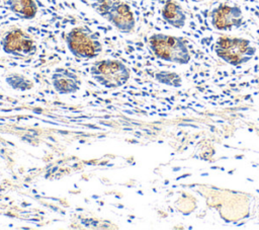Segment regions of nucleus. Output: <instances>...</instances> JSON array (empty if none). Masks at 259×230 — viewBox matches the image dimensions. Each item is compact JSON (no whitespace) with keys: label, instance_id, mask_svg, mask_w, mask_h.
<instances>
[{"label":"nucleus","instance_id":"423d86ee","mask_svg":"<svg viewBox=\"0 0 259 230\" xmlns=\"http://www.w3.org/2000/svg\"><path fill=\"white\" fill-rule=\"evenodd\" d=\"M1 46L6 54L17 57L31 56L37 52L35 40L20 29H13L5 33Z\"/></svg>","mask_w":259,"mask_h":230},{"label":"nucleus","instance_id":"6e6552de","mask_svg":"<svg viewBox=\"0 0 259 230\" xmlns=\"http://www.w3.org/2000/svg\"><path fill=\"white\" fill-rule=\"evenodd\" d=\"M52 84L59 94H72L79 91L81 80L73 71L66 68H57L52 74Z\"/></svg>","mask_w":259,"mask_h":230},{"label":"nucleus","instance_id":"9b49d317","mask_svg":"<svg viewBox=\"0 0 259 230\" xmlns=\"http://www.w3.org/2000/svg\"><path fill=\"white\" fill-rule=\"evenodd\" d=\"M5 81L11 88L15 90H19V91L29 90L33 86V82L29 79L24 77L23 75L16 74V73L7 75L6 78H5Z\"/></svg>","mask_w":259,"mask_h":230},{"label":"nucleus","instance_id":"0eeeda50","mask_svg":"<svg viewBox=\"0 0 259 230\" xmlns=\"http://www.w3.org/2000/svg\"><path fill=\"white\" fill-rule=\"evenodd\" d=\"M211 24L218 31H232L243 24V12L238 6L220 4L211 12Z\"/></svg>","mask_w":259,"mask_h":230},{"label":"nucleus","instance_id":"f03ea898","mask_svg":"<svg viewBox=\"0 0 259 230\" xmlns=\"http://www.w3.org/2000/svg\"><path fill=\"white\" fill-rule=\"evenodd\" d=\"M66 44L70 52L77 58L94 59L102 52L99 37L86 26H77L66 35Z\"/></svg>","mask_w":259,"mask_h":230},{"label":"nucleus","instance_id":"9d476101","mask_svg":"<svg viewBox=\"0 0 259 230\" xmlns=\"http://www.w3.org/2000/svg\"><path fill=\"white\" fill-rule=\"evenodd\" d=\"M9 8L16 15L24 19H31L37 15V7L33 0H7Z\"/></svg>","mask_w":259,"mask_h":230},{"label":"nucleus","instance_id":"39448f33","mask_svg":"<svg viewBox=\"0 0 259 230\" xmlns=\"http://www.w3.org/2000/svg\"><path fill=\"white\" fill-rule=\"evenodd\" d=\"M96 10L120 33L130 34L135 29V17L126 3L122 1L108 3L105 0L96 7Z\"/></svg>","mask_w":259,"mask_h":230},{"label":"nucleus","instance_id":"1a4fd4ad","mask_svg":"<svg viewBox=\"0 0 259 230\" xmlns=\"http://www.w3.org/2000/svg\"><path fill=\"white\" fill-rule=\"evenodd\" d=\"M162 17L170 25L182 29L186 22V15L181 6L173 0H168L162 8Z\"/></svg>","mask_w":259,"mask_h":230},{"label":"nucleus","instance_id":"20e7f679","mask_svg":"<svg viewBox=\"0 0 259 230\" xmlns=\"http://www.w3.org/2000/svg\"><path fill=\"white\" fill-rule=\"evenodd\" d=\"M215 54L226 63L239 66L252 59L256 54V48L249 40L222 37L215 44Z\"/></svg>","mask_w":259,"mask_h":230},{"label":"nucleus","instance_id":"7ed1b4c3","mask_svg":"<svg viewBox=\"0 0 259 230\" xmlns=\"http://www.w3.org/2000/svg\"><path fill=\"white\" fill-rule=\"evenodd\" d=\"M90 75L99 85L108 89L122 87L130 79V69L118 60L96 61L90 68Z\"/></svg>","mask_w":259,"mask_h":230},{"label":"nucleus","instance_id":"f257e3e1","mask_svg":"<svg viewBox=\"0 0 259 230\" xmlns=\"http://www.w3.org/2000/svg\"><path fill=\"white\" fill-rule=\"evenodd\" d=\"M149 46L158 59L184 65L190 61L189 51L182 38L165 34H154L149 39Z\"/></svg>","mask_w":259,"mask_h":230},{"label":"nucleus","instance_id":"f8f14e48","mask_svg":"<svg viewBox=\"0 0 259 230\" xmlns=\"http://www.w3.org/2000/svg\"><path fill=\"white\" fill-rule=\"evenodd\" d=\"M155 78L158 82L172 87H180L182 84V79L177 73L169 71H160L155 74Z\"/></svg>","mask_w":259,"mask_h":230}]
</instances>
